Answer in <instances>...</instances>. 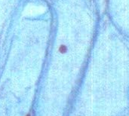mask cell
Segmentation results:
<instances>
[{
    "label": "cell",
    "instance_id": "obj_1",
    "mask_svg": "<svg viewBox=\"0 0 129 116\" xmlns=\"http://www.w3.org/2000/svg\"><path fill=\"white\" fill-rule=\"evenodd\" d=\"M24 2L25 0H0V69Z\"/></svg>",
    "mask_w": 129,
    "mask_h": 116
}]
</instances>
